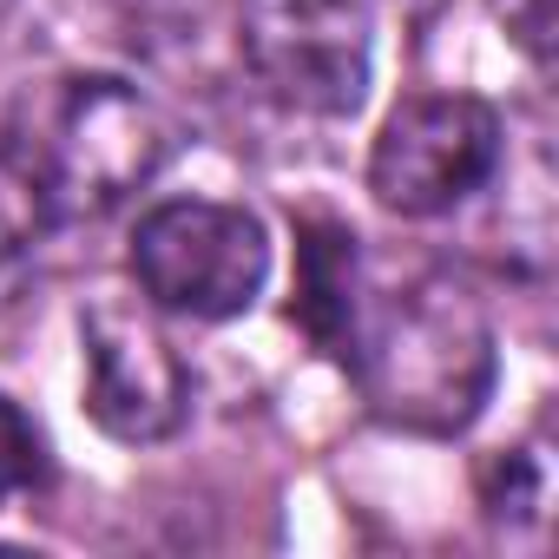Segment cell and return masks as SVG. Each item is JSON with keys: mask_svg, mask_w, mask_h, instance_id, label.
Listing matches in <instances>:
<instances>
[{"mask_svg": "<svg viewBox=\"0 0 559 559\" xmlns=\"http://www.w3.org/2000/svg\"><path fill=\"white\" fill-rule=\"evenodd\" d=\"M539 500H546V480H539L533 448H507V454L487 467V507H493V513H533Z\"/></svg>", "mask_w": 559, "mask_h": 559, "instance_id": "cell-9", "label": "cell"}, {"mask_svg": "<svg viewBox=\"0 0 559 559\" xmlns=\"http://www.w3.org/2000/svg\"><path fill=\"white\" fill-rule=\"evenodd\" d=\"M171 145L178 132L152 93L112 73H80L27 106L0 158L21 178L40 224H93L132 204L171 165Z\"/></svg>", "mask_w": 559, "mask_h": 559, "instance_id": "cell-1", "label": "cell"}, {"mask_svg": "<svg viewBox=\"0 0 559 559\" xmlns=\"http://www.w3.org/2000/svg\"><path fill=\"white\" fill-rule=\"evenodd\" d=\"M500 171V112L474 93L402 99L369 145V191L395 217H441Z\"/></svg>", "mask_w": 559, "mask_h": 559, "instance_id": "cell-5", "label": "cell"}, {"mask_svg": "<svg viewBox=\"0 0 559 559\" xmlns=\"http://www.w3.org/2000/svg\"><path fill=\"white\" fill-rule=\"evenodd\" d=\"M8 8H14V0H0V21H8Z\"/></svg>", "mask_w": 559, "mask_h": 559, "instance_id": "cell-12", "label": "cell"}, {"mask_svg": "<svg viewBox=\"0 0 559 559\" xmlns=\"http://www.w3.org/2000/svg\"><path fill=\"white\" fill-rule=\"evenodd\" d=\"M395 8H402V14H408V21H428V14H435V8H441V0H395Z\"/></svg>", "mask_w": 559, "mask_h": 559, "instance_id": "cell-11", "label": "cell"}, {"mask_svg": "<svg viewBox=\"0 0 559 559\" xmlns=\"http://www.w3.org/2000/svg\"><path fill=\"white\" fill-rule=\"evenodd\" d=\"M86 343V415L112 441H171L191 415V369L171 336L126 297H99L80 317Z\"/></svg>", "mask_w": 559, "mask_h": 559, "instance_id": "cell-6", "label": "cell"}, {"mask_svg": "<svg viewBox=\"0 0 559 559\" xmlns=\"http://www.w3.org/2000/svg\"><path fill=\"white\" fill-rule=\"evenodd\" d=\"M47 480H53V454H47L40 421L14 395H0V500H27Z\"/></svg>", "mask_w": 559, "mask_h": 559, "instance_id": "cell-8", "label": "cell"}, {"mask_svg": "<svg viewBox=\"0 0 559 559\" xmlns=\"http://www.w3.org/2000/svg\"><path fill=\"white\" fill-rule=\"evenodd\" d=\"M132 276L152 310L191 323H230L270 276V237L243 204L165 198L132 224Z\"/></svg>", "mask_w": 559, "mask_h": 559, "instance_id": "cell-3", "label": "cell"}, {"mask_svg": "<svg viewBox=\"0 0 559 559\" xmlns=\"http://www.w3.org/2000/svg\"><path fill=\"white\" fill-rule=\"evenodd\" d=\"M343 362L356 369L362 402L408 435H461L500 376L487 310L448 276H415L356 310Z\"/></svg>", "mask_w": 559, "mask_h": 559, "instance_id": "cell-2", "label": "cell"}, {"mask_svg": "<svg viewBox=\"0 0 559 559\" xmlns=\"http://www.w3.org/2000/svg\"><path fill=\"white\" fill-rule=\"evenodd\" d=\"M356 230L336 217H304L297 224V297L290 317L304 323V336L330 356L349 349L356 336Z\"/></svg>", "mask_w": 559, "mask_h": 559, "instance_id": "cell-7", "label": "cell"}, {"mask_svg": "<svg viewBox=\"0 0 559 559\" xmlns=\"http://www.w3.org/2000/svg\"><path fill=\"white\" fill-rule=\"evenodd\" d=\"M257 86L310 119H349L376 73V0H243Z\"/></svg>", "mask_w": 559, "mask_h": 559, "instance_id": "cell-4", "label": "cell"}, {"mask_svg": "<svg viewBox=\"0 0 559 559\" xmlns=\"http://www.w3.org/2000/svg\"><path fill=\"white\" fill-rule=\"evenodd\" d=\"M487 14L507 27V40H513L533 67L552 60V0H487Z\"/></svg>", "mask_w": 559, "mask_h": 559, "instance_id": "cell-10", "label": "cell"}]
</instances>
